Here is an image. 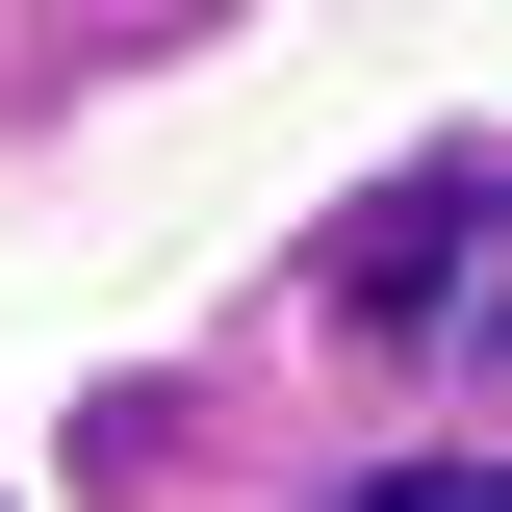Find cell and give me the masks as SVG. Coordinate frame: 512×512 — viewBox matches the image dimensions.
<instances>
[{
  "mask_svg": "<svg viewBox=\"0 0 512 512\" xmlns=\"http://www.w3.org/2000/svg\"><path fill=\"white\" fill-rule=\"evenodd\" d=\"M333 512H512L487 461H384V487H333Z\"/></svg>",
  "mask_w": 512,
  "mask_h": 512,
  "instance_id": "obj_2",
  "label": "cell"
},
{
  "mask_svg": "<svg viewBox=\"0 0 512 512\" xmlns=\"http://www.w3.org/2000/svg\"><path fill=\"white\" fill-rule=\"evenodd\" d=\"M461 256H487V154H410V180L359 205V333L436 359V333H461Z\"/></svg>",
  "mask_w": 512,
  "mask_h": 512,
  "instance_id": "obj_1",
  "label": "cell"
}]
</instances>
